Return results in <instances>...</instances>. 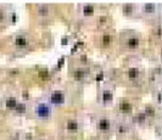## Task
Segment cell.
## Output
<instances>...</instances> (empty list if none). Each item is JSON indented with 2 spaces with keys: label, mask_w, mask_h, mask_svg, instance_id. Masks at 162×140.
<instances>
[{
  "label": "cell",
  "mask_w": 162,
  "mask_h": 140,
  "mask_svg": "<svg viewBox=\"0 0 162 140\" xmlns=\"http://www.w3.org/2000/svg\"><path fill=\"white\" fill-rule=\"evenodd\" d=\"M34 115L38 120L40 121L49 120L53 115V106L49 102H45V101L38 102L34 107Z\"/></svg>",
  "instance_id": "1"
},
{
  "label": "cell",
  "mask_w": 162,
  "mask_h": 140,
  "mask_svg": "<svg viewBox=\"0 0 162 140\" xmlns=\"http://www.w3.org/2000/svg\"><path fill=\"white\" fill-rule=\"evenodd\" d=\"M67 100V96L66 94L62 91V90H54L49 94V98H48V102L51 105V106H62L66 104Z\"/></svg>",
  "instance_id": "2"
},
{
  "label": "cell",
  "mask_w": 162,
  "mask_h": 140,
  "mask_svg": "<svg viewBox=\"0 0 162 140\" xmlns=\"http://www.w3.org/2000/svg\"><path fill=\"white\" fill-rule=\"evenodd\" d=\"M160 10L157 2H144L142 5V12L146 16H155Z\"/></svg>",
  "instance_id": "3"
},
{
  "label": "cell",
  "mask_w": 162,
  "mask_h": 140,
  "mask_svg": "<svg viewBox=\"0 0 162 140\" xmlns=\"http://www.w3.org/2000/svg\"><path fill=\"white\" fill-rule=\"evenodd\" d=\"M96 128L101 133H109L112 129V122H111V120H109L106 117H101V118L98 120Z\"/></svg>",
  "instance_id": "4"
},
{
  "label": "cell",
  "mask_w": 162,
  "mask_h": 140,
  "mask_svg": "<svg viewBox=\"0 0 162 140\" xmlns=\"http://www.w3.org/2000/svg\"><path fill=\"white\" fill-rule=\"evenodd\" d=\"M99 99L102 105H110L113 101V91L111 89H102Z\"/></svg>",
  "instance_id": "5"
},
{
  "label": "cell",
  "mask_w": 162,
  "mask_h": 140,
  "mask_svg": "<svg viewBox=\"0 0 162 140\" xmlns=\"http://www.w3.org/2000/svg\"><path fill=\"white\" fill-rule=\"evenodd\" d=\"M14 45L17 49H24V48L29 46V39L26 36H23V34H19L14 39Z\"/></svg>",
  "instance_id": "6"
},
{
  "label": "cell",
  "mask_w": 162,
  "mask_h": 140,
  "mask_svg": "<svg viewBox=\"0 0 162 140\" xmlns=\"http://www.w3.org/2000/svg\"><path fill=\"white\" fill-rule=\"evenodd\" d=\"M81 14L84 17H90L95 14V5H93L92 2H87L83 4L81 6Z\"/></svg>",
  "instance_id": "7"
},
{
  "label": "cell",
  "mask_w": 162,
  "mask_h": 140,
  "mask_svg": "<svg viewBox=\"0 0 162 140\" xmlns=\"http://www.w3.org/2000/svg\"><path fill=\"white\" fill-rule=\"evenodd\" d=\"M19 102H20L19 99H16V98H14V96H9V98H6V99L4 100V106H5L7 110H10V111H15V108H16L17 105H19Z\"/></svg>",
  "instance_id": "8"
},
{
  "label": "cell",
  "mask_w": 162,
  "mask_h": 140,
  "mask_svg": "<svg viewBox=\"0 0 162 140\" xmlns=\"http://www.w3.org/2000/svg\"><path fill=\"white\" fill-rule=\"evenodd\" d=\"M139 44H140V39H139V37L135 36V34L129 36V37L127 38V40H126V45H127L129 49H137V48L139 46Z\"/></svg>",
  "instance_id": "9"
},
{
  "label": "cell",
  "mask_w": 162,
  "mask_h": 140,
  "mask_svg": "<svg viewBox=\"0 0 162 140\" xmlns=\"http://www.w3.org/2000/svg\"><path fill=\"white\" fill-rule=\"evenodd\" d=\"M79 129V122L77 120H68L66 122V130L68 133H76Z\"/></svg>",
  "instance_id": "10"
},
{
  "label": "cell",
  "mask_w": 162,
  "mask_h": 140,
  "mask_svg": "<svg viewBox=\"0 0 162 140\" xmlns=\"http://www.w3.org/2000/svg\"><path fill=\"white\" fill-rule=\"evenodd\" d=\"M118 108H120V111H121L122 113H130L133 111L132 104L127 100H122L120 102V105H118Z\"/></svg>",
  "instance_id": "11"
},
{
  "label": "cell",
  "mask_w": 162,
  "mask_h": 140,
  "mask_svg": "<svg viewBox=\"0 0 162 140\" xmlns=\"http://www.w3.org/2000/svg\"><path fill=\"white\" fill-rule=\"evenodd\" d=\"M127 76H128V79L134 82V80H138L139 79V76H140V71L139 68L137 67H130L127 72Z\"/></svg>",
  "instance_id": "12"
},
{
  "label": "cell",
  "mask_w": 162,
  "mask_h": 140,
  "mask_svg": "<svg viewBox=\"0 0 162 140\" xmlns=\"http://www.w3.org/2000/svg\"><path fill=\"white\" fill-rule=\"evenodd\" d=\"M37 12H38V16H40V17H48L50 14V7L46 4H41L38 6Z\"/></svg>",
  "instance_id": "13"
},
{
  "label": "cell",
  "mask_w": 162,
  "mask_h": 140,
  "mask_svg": "<svg viewBox=\"0 0 162 140\" xmlns=\"http://www.w3.org/2000/svg\"><path fill=\"white\" fill-rule=\"evenodd\" d=\"M135 5L134 4H132V2H127V4H123V6H122V11H123V14L124 15H132V14H134V11H135Z\"/></svg>",
  "instance_id": "14"
},
{
  "label": "cell",
  "mask_w": 162,
  "mask_h": 140,
  "mask_svg": "<svg viewBox=\"0 0 162 140\" xmlns=\"http://www.w3.org/2000/svg\"><path fill=\"white\" fill-rule=\"evenodd\" d=\"M87 73H88V72H87L85 70H83V68H78V70L75 71L73 77H75V79H77V80H83L84 78H85Z\"/></svg>",
  "instance_id": "15"
},
{
  "label": "cell",
  "mask_w": 162,
  "mask_h": 140,
  "mask_svg": "<svg viewBox=\"0 0 162 140\" xmlns=\"http://www.w3.org/2000/svg\"><path fill=\"white\" fill-rule=\"evenodd\" d=\"M26 111H27V105L26 104H23V102H19V105H17V107L15 108V113H17V115H23V113H26Z\"/></svg>",
  "instance_id": "16"
},
{
  "label": "cell",
  "mask_w": 162,
  "mask_h": 140,
  "mask_svg": "<svg viewBox=\"0 0 162 140\" xmlns=\"http://www.w3.org/2000/svg\"><path fill=\"white\" fill-rule=\"evenodd\" d=\"M146 115L144 113V111L143 112H139V113H137V116H135V121H137V123H139V124H144L145 122H146Z\"/></svg>",
  "instance_id": "17"
},
{
  "label": "cell",
  "mask_w": 162,
  "mask_h": 140,
  "mask_svg": "<svg viewBox=\"0 0 162 140\" xmlns=\"http://www.w3.org/2000/svg\"><path fill=\"white\" fill-rule=\"evenodd\" d=\"M144 113L146 115V117H154V116L156 115V110H155L152 106H146Z\"/></svg>",
  "instance_id": "18"
},
{
  "label": "cell",
  "mask_w": 162,
  "mask_h": 140,
  "mask_svg": "<svg viewBox=\"0 0 162 140\" xmlns=\"http://www.w3.org/2000/svg\"><path fill=\"white\" fill-rule=\"evenodd\" d=\"M116 130H117V133H118V134H126V133H127V130H128V128H127V125H126V124H120V125L116 128Z\"/></svg>",
  "instance_id": "19"
},
{
  "label": "cell",
  "mask_w": 162,
  "mask_h": 140,
  "mask_svg": "<svg viewBox=\"0 0 162 140\" xmlns=\"http://www.w3.org/2000/svg\"><path fill=\"white\" fill-rule=\"evenodd\" d=\"M110 41H111V37H110L109 34H104V36H102V44L109 45V44H110Z\"/></svg>",
  "instance_id": "20"
},
{
  "label": "cell",
  "mask_w": 162,
  "mask_h": 140,
  "mask_svg": "<svg viewBox=\"0 0 162 140\" xmlns=\"http://www.w3.org/2000/svg\"><path fill=\"white\" fill-rule=\"evenodd\" d=\"M6 19H7L6 12H5V11H2V10H0V23H1V22H4Z\"/></svg>",
  "instance_id": "21"
},
{
  "label": "cell",
  "mask_w": 162,
  "mask_h": 140,
  "mask_svg": "<svg viewBox=\"0 0 162 140\" xmlns=\"http://www.w3.org/2000/svg\"><path fill=\"white\" fill-rule=\"evenodd\" d=\"M10 16H11V19H10V22H11V23H15V22L17 21V15H16L15 12H11Z\"/></svg>",
  "instance_id": "22"
},
{
  "label": "cell",
  "mask_w": 162,
  "mask_h": 140,
  "mask_svg": "<svg viewBox=\"0 0 162 140\" xmlns=\"http://www.w3.org/2000/svg\"><path fill=\"white\" fill-rule=\"evenodd\" d=\"M156 101H157V104H161V93H160V91H157V96H156Z\"/></svg>",
  "instance_id": "23"
},
{
  "label": "cell",
  "mask_w": 162,
  "mask_h": 140,
  "mask_svg": "<svg viewBox=\"0 0 162 140\" xmlns=\"http://www.w3.org/2000/svg\"><path fill=\"white\" fill-rule=\"evenodd\" d=\"M0 123H1V122H0Z\"/></svg>",
  "instance_id": "24"
}]
</instances>
